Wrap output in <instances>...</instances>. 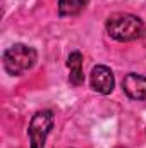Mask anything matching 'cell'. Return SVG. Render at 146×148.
I'll list each match as a JSON object with an SVG mask.
<instances>
[{"instance_id":"obj_1","label":"cell","mask_w":146,"mask_h":148,"mask_svg":"<svg viewBox=\"0 0 146 148\" xmlns=\"http://www.w3.org/2000/svg\"><path fill=\"white\" fill-rule=\"evenodd\" d=\"M105 28H107L108 36L117 41L139 40L145 31V24H143L141 17H138L134 14H127V12L112 14L105 23Z\"/></svg>"},{"instance_id":"obj_2","label":"cell","mask_w":146,"mask_h":148,"mask_svg":"<svg viewBox=\"0 0 146 148\" xmlns=\"http://www.w3.org/2000/svg\"><path fill=\"white\" fill-rule=\"evenodd\" d=\"M38 60V52L24 43H16L12 47H9L3 55H2V62H3V69L10 76H21L26 71L33 69Z\"/></svg>"},{"instance_id":"obj_3","label":"cell","mask_w":146,"mask_h":148,"mask_svg":"<svg viewBox=\"0 0 146 148\" xmlns=\"http://www.w3.org/2000/svg\"><path fill=\"white\" fill-rule=\"evenodd\" d=\"M52 127H53V112L52 110L36 112L33 115L31 122H29V127H28L31 148H45L46 136L50 134Z\"/></svg>"},{"instance_id":"obj_4","label":"cell","mask_w":146,"mask_h":148,"mask_svg":"<svg viewBox=\"0 0 146 148\" xmlns=\"http://www.w3.org/2000/svg\"><path fill=\"white\" fill-rule=\"evenodd\" d=\"M89 84L96 93H102V95L112 93L115 86V77L112 69L107 66H95L89 74Z\"/></svg>"},{"instance_id":"obj_5","label":"cell","mask_w":146,"mask_h":148,"mask_svg":"<svg viewBox=\"0 0 146 148\" xmlns=\"http://www.w3.org/2000/svg\"><path fill=\"white\" fill-rule=\"evenodd\" d=\"M122 90L131 100H146V76L136 73L126 74L122 79Z\"/></svg>"},{"instance_id":"obj_6","label":"cell","mask_w":146,"mask_h":148,"mask_svg":"<svg viewBox=\"0 0 146 148\" xmlns=\"http://www.w3.org/2000/svg\"><path fill=\"white\" fill-rule=\"evenodd\" d=\"M67 67H69V83L74 86H81L84 83L83 73V53L74 50L67 57Z\"/></svg>"},{"instance_id":"obj_7","label":"cell","mask_w":146,"mask_h":148,"mask_svg":"<svg viewBox=\"0 0 146 148\" xmlns=\"http://www.w3.org/2000/svg\"><path fill=\"white\" fill-rule=\"evenodd\" d=\"M88 5V0H59V14L60 16H76L83 12Z\"/></svg>"},{"instance_id":"obj_8","label":"cell","mask_w":146,"mask_h":148,"mask_svg":"<svg viewBox=\"0 0 146 148\" xmlns=\"http://www.w3.org/2000/svg\"><path fill=\"white\" fill-rule=\"evenodd\" d=\"M141 38H143V41H145V45H146V28H145V31H143V36Z\"/></svg>"}]
</instances>
